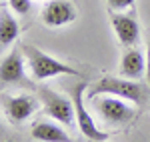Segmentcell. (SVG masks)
<instances>
[{
  "mask_svg": "<svg viewBox=\"0 0 150 142\" xmlns=\"http://www.w3.org/2000/svg\"><path fill=\"white\" fill-rule=\"evenodd\" d=\"M2 110L12 122H24L38 110V100L34 96L20 94V96H2Z\"/></svg>",
  "mask_w": 150,
  "mask_h": 142,
  "instance_id": "cell-9",
  "label": "cell"
},
{
  "mask_svg": "<svg viewBox=\"0 0 150 142\" xmlns=\"http://www.w3.org/2000/svg\"><path fill=\"white\" fill-rule=\"evenodd\" d=\"M98 96H116L128 102H136L138 106L146 104L150 98V90L142 82H136L132 78H118V76H102L100 80L92 82L86 90V98H98Z\"/></svg>",
  "mask_w": 150,
  "mask_h": 142,
  "instance_id": "cell-1",
  "label": "cell"
},
{
  "mask_svg": "<svg viewBox=\"0 0 150 142\" xmlns=\"http://www.w3.org/2000/svg\"><path fill=\"white\" fill-rule=\"evenodd\" d=\"M24 52L22 46L12 48L8 56H4L0 62V82L2 84H30L24 74Z\"/></svg>",
  "mask_w": 150,
  "mask_h": 142,
  "instance_id": "cell-8",
  "label": "cell"
},
{
  "mask_svg": "<svg viewBox=\"0 0 150 142\" xmlns=\"http://www.w3.org/2000/svg\"><path fill=\"white\" fill-rule=\"evenodd\" d=\"M76 8L70 0H48L40 12V20L50 28H60L76 20Z\"/></svg>",
  "mask_w": 150,
  "mask_h": 142,
  "instance_id": "cell-5",
  "label": "cell"
},
{
  "mask_svg": "<svg viewBox=\"0 0 150 142\" xmlns=\"http://www.w3.org/2000/svg\"><path fill=\"white\" fill-rule=\"evenodd\" d=\"M22 52H24V58H26V64H28V68H30V72H32V76L36 80H46V78L62 76V74L82 76L80 70L56 60L54 56L46 54L44 50L32 46V44H22Z\"/></svg>",
  "mask_w": 150,
  "mask_h": 142,
  "instance_id": "cell-2",
  "label": "cell"
},
{
  "mask_svg": "<svg viewBox=\"0 0 150 142\" xmlns=\"http://www.w3.org/2000/svg\"><path fill=\"white\" fill-rule=\"evenodd\" d=\"M32 138L38 142H74L60 122H36L32 126Z\"/></svg>",
  "mask_w": 150,
  "mask_h": 142,
  "instance_id": "cell-11",
  "label": "cell"
},
{
  "mask_svg": "<svg viewBox=\"0 0 150 142\" xmlns=\"http://www.w3.org/2000/svg\"><path fill=\"white\" fill-rule=\"evenodd\" d=\"M108 14H110V24H112V30H114L118 42L124 48H132L134 44H138L140 24L136 22V18L130 14H122V12L114 10H108Z\"/></svg>",
  "mask_w": 150,
  "mask_h": 142,
  "instance_id": "cell-7",
  "label": "cell"
},
{
  "mask_svg": "<svg viewBox=\"0 0 150 142\" xmlns=\"http://www.w3.org/2000/svg\"><path fill=\"white\" fill-rule=\"evenodd\" d=\"M134 2L136 0H106V6H108V10L124 12V10H132Z\"/></svg>",
  "mask_w": 150,
  "mask_h": 142,
  "instance_id": "cell-13",
  "label": "cell"
},
{
  "mask_svg": "<svg viewBox=\"0 0 150 142\" xmlns=\"http://www.w3.org/2000/svg\"><path fill=\"white\" fill-rule=\"evenodd\" d=\"M120 72L124 78L140 80L146 76V54H142L136 48H126V52L120 58Z\"/></svg>",
  "mask_w": 150,
  "mask_h": 142,
  "instance_id": "cell-10",
  "label": "cell"
},
{
  "mask_svg": "<svg viewBox=\"0 0 150 142\" xmlns=\"http://www.w3.org/2000/svg\"><path fill=\"white\" fill-rule=\"evenodd\" d=\"M38 96H40V102L44 106V112H46L50 118H54L56 122H60L62 126H74L76 124V110H74V102H70L66 96L58 94L56 90H50L46 86H40L38 90Z\"/></svg>",
  "mask_w": 150,
  "mask_h": 142,
  "instance_id": "cell-4",
  "label": "cell"
},
{
  "mask_svg": "<svg viewBox=\"0 0 150 142\" xmlns=\"http://www.w3.org/2000/svg\"><path fill=\"white\" fill-rule=\"evenodd\" d=\"M8 4L18 16H26L32 8V0H8Z\"/></svg>",
  "mask_w": 150,
  "mask_h": 142,
  "instance_id": "cell-14",
  "label": "cell"
},
{
  "mask_svg": "<svg viewBox=\"0 0 150 142\" xmlns=\"http://www.w3.org/2000/svg\"><path fill=\"white\" fill-rule=\"evenodd\" d=\"M86 90H88V82H78L72 88V102H74V110H76V126L78 130L92 142H106L108 140V132H102L94 118L90 116V112L86 110L84 98H86Z\"/></svg>",
  "mask_w": 150,
  "mask_h": 142,
  "instance_id": "cell-3",
  "label": "cell"
},
{
  "mask_svg": "<svg viewBox=\"0 0 150 142\" xmlns=\"http://www.w3.org/2000/svg\"><path fill=\"white\" fill-rule=\"evenodd\" d=\"M94 108L98 110L102 120L110 122V124H126L128 120L134 118V110L122 98H116V96L114 98H106V96L94 98Z\"/></svg>",
  "mask_w": 150,
  "mask_h": 142,
  "instance_id": "cell-6",
  "label": "cell"
},
{
  "mask_svg": "<svg viewBox=\"0 0 150 142\" xmlns=\"http://www.w3.org/2000/svg\"><path fill=\"white\" fill-rule=\"evenodd\" d=\"M146 82L150 86V40H148V46H146Z\"/></svg>",
  "mask_w": 150,
  "mask_h": 142,
  "instance_id": "cell-15",
  "label": "cell"
},
{
  "mask_svg": "<svg viewBox=\"0 0 150 142\" xmlns=\"http://www.w3.org/2000/svg\"><path fill=\"white\" fill-rule=\"evenodd\" d=\"M18 34H20V26L16 22V18L2 6V10H0V48L8 50L16 42Z\"/></svg>",
  "mask_w": 150,
  "mask_h": 142,
  "instance_id": "cell-12",
  "label": "cell"
}]
</instances>
